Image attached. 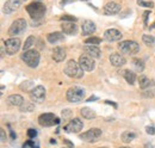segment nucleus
<instances>
[{
    "label": "nucleus",
    "mask_w": 155,
    "mask_h": 148,
    "mask_svg": "<svg viewBox=\"0 0 155 148\" xmlns=\"http://www.w3.org/2000/svg\"><path fill=\"white\" fill-rule=\"evenodd\" d=\"M7 103L12 106H21L24 104V98L20 94H11L7 98Z\"/></svg>",
    "instance_id": "nucleus-20"
},
{
    "label": "nucleus",
    "mask_w": 155,
    "mask_h": 148,
    "mask_svg": "<svg viewBox=\"0 0 155 148\" xmlns=\"http://www.w3.org/2000/svg\"><path fill=\"white\" fill-rule=\"evenodd\" d=\"M118 49L120 54L134 56L140 52V45L135 41H123L118 44Z\"/></svg>",
    "instance_id": "nucleus-2"
},
{
    "label": "nucleus",
    "mask_w": 155,
    "mask_h": 148,
    "mask_svg": "<svg viewBox=\"0 0 155 148\" xmlns=\"http://www.w3.org/2000/svg\"><path fill=\"white\" fill-rule=\"evenodd\" d=\"M63 34H61V32H51V34H49L48 35V41H49V43H58V42H61V41H63Z\"/></svg>",
    "instance_id": "nucleus-22"
},
{
    "label": "nucleus",
    "mask_w": 155,
    "mask_h": 148,
    "mask_svg": "<svg viewBox=\"0 0 155 148\" xmlns=\"http://www.w3.org/2000/svg\"><path fill=\"white\" fill-rule=\"evenodd\" d=\"M8 128H10V134H11V139H12V140H15V139L17 137V135L15 134L13 129H11V127H10V126H8Z\"/></svg>",
    "instance_id": "nucleus-40"
},
{
    "label": "nucleus",
    "mask_w": 155,
    "mask_h": 148,
    "mask_svg": "<svg viewBox=\"0 0 155 148\" xmlns=\"http://www.w3.org/2000/svg\"><path fill=\"white\" fill-rule=\"evenodd\" d=\"M71 110L69 109H67V110H63L62 111V116H63V118H66V117H68V116H71Z\"/></svg>",
    "instance_id": "nucleus-38"
},
{
    "label": "nucleus",
    "mask_w": 155,
    "mask_h": 148,
    "mask_svg": "<svg viewBox=\"0 0 155 148\" xmlns=\"http://www.w3.org/2000/svg\"><path fill=\"white\" fill-rule=\"evenodd\" d=\"M124 78H125V80L130 84V85H133V84H135L136 81V74L134 72H131V71H124Z\"/></svg>",
    "instance_id": "nucleus-26"
},
{
    "label": "nucleus",
    "mask_w": 155,
    "mask_h": 148,
    "mask_svg": "<svg viewBox=\"0 0 155 148\" xmlns=\"http://www.w3.org/2000/svg\"><path fill=\"white\" fill-rule=\"evenodd\" d=\"M84 128V123L80 118H73L69 121V123L64 127V130L67 133H79L80 130Z\"/></svg>",
    "instance_id": "nucleus-12"
},
{
    "label": "nucleus",
    "mask_w": 155,
    "mask_h": 148,
    "mask_svg": "<svg viewBox=\"0 0 155 148\" xmlns=\"http://www.w3.org/2000/svg\"><path fill=\"white\" fill-rule=\"evenodd\" d=\"M67 100L71 102V103H79L84 99L85 97V91L81 89V87H78V86H73L71 87L68 91H67Z\"/></svg>",
    "instance_id": "nucleus-5"
},
{
    "label": "nucleus",
    "mask_w": 155,
    "mask_h": 148,
    "mask_svg": "<svg viewBox=\"0 0 155 148\" xmlns=\"http://www.w3.org/2000/svg\"><path fill=\"white\" fill-rule=\"evenodd\" d=\"M51 56H53V60L55 62H62L66 59V50L62 47H56L53 50V55Z\"/></svg>",
    "instance_id": "nucleus-19"
},
{
    "label": "nucleus",
    "mask_w": 155,
    "mask_h": 148,
    "mask_svg": "<svg viewBox=\"0 0 155 148\" xmlns=\"http://www.w3.org/2000/svg\"><path fill=\"white\" fill-rule=\"evenodd\" d=\"M138 84H140V87L142 89V90H144V89H147V87H149V85L150 84H153L146 75H141L140 76V79H138Z\"/></svg>",
    "instance_id": "nucleus-24"
},
{
    "label": "nucleus",
    "mask_w": 155,
    "mask_h": 148,
    "mask_svg": "<svg viewBox=\"0 0 155 148\" xmlns=\"http://www.w3.org/2000/svg\"><path fill=\"white\" fill-rule=\"evenodd\" d=\"M82 1H86V0H82Z\"/></svg>",
    "instance_id": "nucleus-45"
},
{
    "label": "nucleus",
    "mask_w": 155,
    "mask_h": 148,
    "mask_svg": "<svg viewBox=\"0 0 155 148\" xmlns=\"http://www.w3.org/2000/svg\"><path fill=\"white\" fill-rule=\"evenodd\" d=\"M34 43H35V37L34 36H29L28 37V39L25 41V43H24V45H23V49H24V52H26V50H29L32 45H34Z\"/></svg>",
    "instance_id": "nucleus-29"
},
{
    "label": "nucleus",
    "mask_w": 155,
    "mask_h": 148,
    "mask_svg": "<svg viewBox=\"0 0 155 148\" xmlns=\"http://www.w3.org/2000/svg\"><path fill=\"white\" fill-rule=\"evenodd\" d=\"M30 98L34 103H42L45 99V89L43 86H36L30 91Z\"/></svg>",
    "instance_id": "nucleus-10"
},
{
    "label": "nucleus",
    "mask_w": 155,
    "mask_h": 148,
    "mask_svg": "<svg viewBox=\"0 0 155 148\" xmlns=\"http://www.w3.org/2000/svg\"><path fill=\"white\" fill-rule=\"evenodd\" d=\"M80 113L86 119H93L96 117V112L92 110V109H90V108H82L81 111H80Z\"/></svg>",
    "instance_id": "nucleus-23"
},
{
    "label": "nucleus",
    "mask_w": 155,
    "mask_h": 148,
    "mask_svg": "<svg viewBox=\"0 0 155 148\" xmlns=\"http://www.w3.org/2000/svg\"><path fill=\"white\" fill-rule=\"evenodd\" d=\"M81 31H82V35H84V36L92 35V34L96 31V24H94L93 22H91V20H86V22H84V24H82Z\"/></svg>",
    "instance_id": "nucleus-16"
},
{
    "label": "nucleus",
    "mask_w": 155,
    "mask_h": 148,
    "mask_svg": "<svg viewBox=\"0 0 155 148\" xmlns=\"http://www.w3.org/2000/svg\"><path fill=\"white\" fill-rule=\"evenodd\" d=\"M142 41L148 47H154L155 45V37L150 36V35H143L142 36Z\"/></svg>",
    "instance_id": "nucleus-27"
},
{
    "label": "nucleus",
    "mask_w": 155,
    "mask_h": 148,
    "mask_svg": "<svg viewBox=\"0 0 155 148\" xmlns=\"http://www.w3.org/2000/svg\"><path fill=\"white\" fill-rule=\"evenodd\" d=\"M61 29L67 35H75L78 30L77 24L75 23H71V22H63V24L61 25Z\"/></svg>",
    "instance_id": "nucleus-17"
},
{
    "label": "nucleus",
    "mask_w": 155,
    "mask_h": 148,
    "mask_svg": "<svg viewBox=\"0 0 155 148\" xmlns=\"http://www.w3.org/2000/svg\"><path fill=\"white\" fill-rule=\"evenodd\" d=\"M0 136H1V142H4L6 140V134H5L4 129H0Z\"/></svg>",
    "instance_id": "nucleus-39"
},
{
    "label": "nucleus",
    "mask_w": 155,
    "mask_h": 148,
    "mask_svg": "<svg viewBox=\"0 0 155 148\" xmlns=\"http://www.w3.org/2000/svg\"><path fill=\"white\" fill-rule=\"evenodd\" d=\"M133 65H134V67H135V69L137 72H142L144 69V62L142 60H140V59H134L133 60Z\"/></svg>",
    "instance_id": "nucleus-28"
},
{
    "label": "nucleus",
    "mask_w": 155,
    "mask_h": 148,
    "mask_svg": "<svg viewBox=\"0 0 155 148\" xmlns=\"http://www.w3.org/2000/svg\"><path fill=\"white\" fill-rule=\"evenodd\" d=\"M84 50H85V53L87 54L88 56H91V57H100V49L98 48L97 45H85V48H84Z\"/></svg>",
    "instance_id": "nucleus-21"
},
{
    "label": "nucleus",
    "mask_w": 155,
    "mask_h": 148,
    "mask_svg": "<svg viewBox=\"0 0 155 148\" xmlns=\"http://www.w3.org/2000/svg\"><path fill=\"white\" fill-rule=\"evenodd\" d=\"M20 6V0H7L4 5V12L6 15L13 13L16 10H18Z\"/></svg>",
    "instance_id": "nucleus-13"
},
{
    "label": "nucleus",
    "mask_w": 155,
    "mask_h": 148,
    "mask_svg": "<svg viewBox=\"0 0 155 148\" xmlns=\"http://www.w3.org/2000/svg\"><path fill=\"white\" fill-rule=\"evenodd\" d=\"M82 71L84 69L81 68V66L74 60H69L66 63V67H64V73L67 74L68 76H71V78H74V79L82 78V75H84Z\"/></svg>",
    "instance_id": "nucleus-3"
},
{
    "label": "nucleus",
    "mask_w": 155,
    "mask_h": 148,
    "mask_svg": "<svg viewBox=\"0 0 155 148\" xmlns=\"http://www.w3.org/2000/svg\"><path fill=\"white\" fill-rule=\"evenodd\" d=\"M146 131H147V134H149V135H155V127H147V128H146Z\"/></svg>",
    "instance_id": "nucleus-37"
},
{
    "label": "nucleus",
    "mask_w": 155,
    "mask_h": 148,
    "mask_svg": "<svg viewBox=\"0 0 155 148\" xmlns=\"http://www.w3.org/2000/svg\"><path fill=\"white\" fill-rule=\"evenodd\" d=\"M149 15H150L149 11H146V12L143 13V20H144V25H146V26H147V24H148V17H149Z\"/></svg>",
    "instance_id": "nucleus-36"
},
{
    "label": "nucleus",
    "mask_w": 155,
    "mask_h": 148,
    "mask_svg": "<svg viewBox=\"0 0 155 148\" xmlns=\"http://www.w3.org/2000/svg\"><path fill=\"white\" fill-rule=\"evenodd\" d=\"M110 62L115 67H122V66H124L127 63L125 59L120 54H117V53H115V54H112V55L110 56Z\"/></svg>",
    "instance_id": "nucleus-18"
},
{
    "label": "nucleus",
    "mask_w": 155,
    "mask_h": 148,
    "mask_svg": "<svg viewBox=\"0 0 155 148\" xmlns=\"http://www.w3.org/2000/svg\"><path fill=\"white\" fill-rule=\"evenodd\" d=\"M104 37H105V39H107L110 42H115V41H119L122 38V34L117 29H109L105 31Z\"/></svg>",
    "instance_id": "nucleus-15"
},
{
    "label": "nucleus",
    "mask_w": 155,
    "mask_h": 148,
    "mask_svg": "<svg viewBox=\"0 0 155 148\" xmlns=\"http://www.w3.org/2000/svg\"><path fill=\"white\" fill-rule=\"evenodd\" d=\"M26 29V20L23 18H19L15 20L12 23V25L8 29V35L10 36H16L18 34H21L24 30Z\"/></svg>",
    "instance_id": "nucleus-7"
},
{
    "label": "nucleus",
    "mask_w": 155,
    "mask_h": 148,
    "mask_svg": "<svg viewBox=\"0 0 155 148\" xmlns=\"http://www.w3.org/2000/svg\"><path fill=\"white\" fill-rule=\"evenodd\" d=\"M38 148V145H36L35 142H32V141H28V142H25L24 145H23V148Z\"/></svg>",
    "instance_id": "nucleus-33"
},
{
    "label": "nucleus",
    "mask_w": 155,
    "mask_h": 148,
    "mask_svg": "<svg viewBox=\"0 0 155 148\" xmlns=\"http://www.w3.org/2000/svg\"><path fill=\"white\" fill-rule=\"evenodd\" d=\"M26 11L30 15L31 19L34 20V23H41L43 18H44V15H45V6L42 4V2H31L26 6Z\"/></svg>",
    "instance_id": "nucleus-1"
},
{
    "label": "nucleus",
    "mask_w": 155,
    "mask_h": 148,
    "mask_svg": "<svg viewBox=\"0 0 155 148\" xmlns=\"http://www.w3.org/2000/svg\"><path fill=\"white\" fill-rule=\"evenodd\" d=\"M119 11H120V6H119V4H117L115 1H110L104 6V13L107 16L116 15Z\"/></svg>",
    "instance_id": "nucleus-14"
},
{
    "label": "nucleus",
    "mask_w": 155,
    "mask_h": 148,
    "mask_svg": "<svg viewBox=\"0 0 155 148\" xmlns=\"http://www.w3.org/2000/svg\"><path fill=\"white\" fill-rule=\"evenodd\" d=\"M21 60L31 68L37 67L39 63V53L36 50H26L21 54Z\"/></svg>",
    "instance_id": "nucleus-4"
},
{
    "label": "nucleus",
    "mask_w": 155,
    "mask_h": 148,
    "mask_svg": "<svg viewBox=\"0 0 155 148\" xmlns=\"http://www.w3.org/2000/svg\"><path fill=\"white\" fill-rule=\"evenodd\" d=\"M96 99H97V97L93 96V97H90V98L87 99V102H93V100H96Z\"/></svg>",
    "instance_id": "nucleus-41"
},
{
    "label": "nucleus",
    "mask_w": 155,
    "mask_h": 148,
    "mask_svg": "<svg viewBox=\"0 0 155 148\" xmlns=\"http://www.w3.org/2000/svg\"><path fill=\"white\" fill-rule=\"evenodd\" d=\"M4 44H5V48H6V53H7L8 55H15V54L20 49L19 38L11 37V38L6 39V42H5Z\"/></svg>",
    "instance_id": "nucleus-8"
},
{
    "label": "nucleus",
    "mask_w": 155,
    "mask_h": 148,
    "mask_svg": "<svg viewBox=\"0 0 155 148\" xmlns=\"http://www.w3.org/2000/svg\"><path fill=\"white\" fill-rule=\"evenodd\" d=\"M32 109H34V105L32 104H25V105H23L20 108L21 111H32Z\"/></svg>",
    "instance_id": "nucleus-34"
},
{
    "label": "nucleus",
    "mask_w": 155,
    "mask_h": 148,
    "mask_svg": "<svg viewBox=\"0 0 155 148\" xmlns=\"http://www.w3.org/2000/svg\"><path fill=\"white\" fill-rule=\"evenodd\" d=\"M61 20L62 22H71V23H75L77 22V18L73 17V16H62L61 17Z\"/></svg>",
    "instance_id": "nucleus-32"
},
{
    "label": "nucleus",
    "mask_w": 155,
    "mask_h": 148,
    "mask_svg": "<svg viewBox=\"0 0 155 148\" xmlns=\"http://www.w3.org/2000/svg\"><path fill=\"white\" fill-rule=\"evenodd\" d=\"M150 29H155V22L152 24V25H150Z\"/></svg>",
    "instance_id": "nucleus-43"
},
{
    "label": "nucleus",
    "mask_w": 155,
    "mask_h": 148,
    "mask_svg": "<svg viewBox=\"0 0 155 148\" xmlns=\"http://www.w3.org/2000/svg\"><path fill=\"white\" fill-rule=\"evenodd\" d=\"M135 137H136V134L134 131H124V133L122 134V140H123V142H125V143L133 141Z\"/></svg>",
    "instance_id": "nucleus-25"
},
{
    "label": "nucleus",
    "mask_w": 155,
    "mask_h": 148,
    "mask_svg": "<svg viewBox=\"0 0 155 148\" xmlns=\"http://www.w3.org/2000/svg\"><path fill=\"white\" fill-rule=\"evenodd\" d=\"M137 4L140 6H143V7H149V8H153L154 7V2L153 1H143V0H137Z\"/></svg>",
    "instance_id": "nucleus-31"
},
{
    "label": "nucleus",
    "mask_w": 155,
    "mask_h": 148,
    "mask_svg": "<svg viewBox=\"0 0 155 148\" xmlns=\"http://www.w3.org/2000/svg\"><path fill=\"white\" fill-rule=\"evenodd\" d=\"M120 148H129V147H120Z\"/></svg>",
    "instance_id": "nucleus-44"
},
{
    "label": "nucleus",
    "mask_w": 155,
    "mask_h": 148,
    "mask_svg": "<svg viewBox=\"0 0 155 148\" xmlns=\"http://www.w3.org/2000/svg\"><path fill=\"white\" fill-rule=\"evenodd\" d=\"M79 65L86 72H91L94 68V61L88 55H81L79 57Z\"/></svg>",
    "instance_id": "nucleus-11"
},
{
    "label": "nucleus",
    "mask_w": 155,
    "mask_h": 148,
    "mask_svg": "<svg viewBox=\"0 0 155 148\" xmlns=\"http://www.w3.org/2000/svg\"><path fill=\"white\" fill-rule=\"evenodd\" d=\"M36 135H37V131H36L35 129L28 130V136H29L30 139H35V137H36Z\"/></svg>",
    "instance_id": "nucleus-35"
},
{
    "label": "nucleus",
    "mask_w": 155,
    "mask_h": 148,
    "mask_svg": "<svg viewBox=\"0 0 155 148\" xmlns=\"http://www.w3.org/2000/svg\"><path fill=\"white\" fill-rule=\"evenodd\" d=\"M100 136H101V130L98 129V128H92L88 131L82 133L80 135V139L86 141V142H94V141H97Z\"/></svg>",
    "instance_id": "nucleus-9"
},
{
    "label": "nucleus",
    "mask_w": 155,
    "mask_h": 148,
    "mask_svg": "<svg viewBox=\"0 0 155 148\" xmlns=\"http://www.w3.org/2000/svg\"><path fill=\"white\" fill-rule=\"evenodd\" d=\"M85 43H86L87 45H96V44L101 43V39H100L99 37H90V38H87V39L85 41Z\"/></svg>",
    "instance_id": "nucleus-30"
},
{
    "label": "nucleus",
    "mask_w": 155,
    "mask_h": 148,
    "mask_svg": "<svg viewBox=\"0 0 155 148\" xmlns=\"http://www.w3.org/2000/svg\"><path fill=\"white\" fill-rule=\"evenodd\" d=\"M38 123L42 127H53L60 123V119L54 113H42L38 117Z\"/></svg>",
    "instance_id": "nucleus-6"
},
{
    "label": "nucleus",
    "mask_w": 155,
    "mask_h": 148,
    "mask_svg": "<svg viewBox=\"0 0 155 148\" xmlns=\"http://www.w3.org/2000/svg\"><path fill=\"white\" fill-rule=\"evenodd\" d=\"M105 103H106V104H111V105H114L115 108H116V106H117V104H115V103H112V102H110V100H106Z\"/></svg>",
    "instance_id": "nucleus-42"
}]
</instances>
